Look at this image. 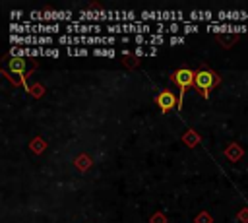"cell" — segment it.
<instances>
[{
    "mask_svg": "<svg viewBox=\"0 0 248 223\" xmlns=\"http://www.w3.org/2000/svg\"><path fill=\"white\" fill-rule=\"evenodd\" d=\"M238 219H240L242 223H248V209H242V211L238 213Z\"/></svg>",
    "mask_w": 248,
    "mask_h": 223,
    "instance_id": "obj_16",
    "label": "cell"
},
{
    "mask_svg": "<svg viewBox=\"0 0 248 223\" xmlns=\"http://www.w3.org/2000/svg\"><path fill=\"white\" fill-rule=\"evenodd\" d=\"M66 31H70V33H78V31L89 33V31H101V27L99 25H68Z\"/></svg>",
    "mask_w": 248,
    "mask_h": 223,
    "instance_id": "obj_6",
    "label": "cell"
},
{
    "mask_svg": "<svg viewBox=\"0 0 248 223\" xmlns=\"http://www.w3.org/2000/svg\"><path fill=\"white\" fill-rule=\"evenodd\" d=\"M170 80H172V81L178 85V89H180V93H178V101H180V107H182L184 91H186L188 87H192V85H194L196 72H194V70H190V68H178V70H174V72H172Z\"/></svg>",
    "mask_w": 248,
    "mask_h": 223,
    "instance_id": "obj_2",
    "label": "cell"
},
{
    "mask_svg": "<svg viewBox=\"0 0 248 223\" xmlns=\"http://www.w3.org/2000/svg\"><path fill=\"white\" fill-rule=\"evenodd\" d=\"M43 19L45 21H48V19H72V14L70 12H45Z\"/></svg>",
    "mask_w": 248,
    "mask_h": 223,
    "instance_id": "obj_5",
    "label": "cell"
},
{
    "mask_svg": "<svg viewBox=\"0 0 248 223\" xmlns=\"http://www.w3.org/2000/svg\"><path fill=\"white\" fill-rule=\"evenodd\" d=\"M219 41L223 43V47H229L231 43H234V41H236V37H234V35H231V37H219Z\"/></svg>",
    "mask_w": 248,
    "mask_h": 223,
    "instance_id": "obj_14",
    "label": "cell"
},
{
    "mask_svg": "<svg viewBox=\"0 0 248 223\" xmlns=\"http://www.w3.org/2000/svg\"><path fill=\"white\" fill-rule=\"evenodd\" d=\"M93 54H97V56H114L116 52L112 48H95Z\"/></svg>",
    "mask_w": 248,
    "mask_h": 223,
    "instance_id": "obj_9",
    "label": "cell"
},
{
    "mask_svg": "<svg viewBox=\"0 0 248 223\" xmlns=\"http://www.w3.org/2000/svg\"><path fill=\"white\" fill-rule=\"evenodd\" d=\"M225 155H227L231 161H238V159L242 157V149H240V145H238V143H232V145H229V147H227Z\"/></svg>",
    "mask_w": 248,
    "mask_h": 223,
    "instance_id": "obj_7",
    "label": "cell"
},
{
    "mask_svg": "<svg viewBox=\"0 0 248 223\" xmlns=\"http://www.w3.org/2000/svg\"><path fill=\"white\" fill-rule=\"evenodd\" d=\"M219 83H221V78H219L213 70H209V68H200V70H196L194 87H196L198 91H202V95H203L205 99L209 97V89L215 87V85H219Z\"/></svg>",
    "mask_w": 248,
    "mask_h": 223,
    "instance_id": "obj_1",
    "label": "cell"
},
{
    "mask_svg": "<svg viewBox=\"0 0 248 223\" xmlns=\"http://www.w3.org/2000/svg\"><path fill=\"white\" fill-rule=\"evenodd\" d=\"M213 219H211V215L207 213V211H202V213H198L196 215V219H194V223H211Z\"/></svg>",
    "mask_w": 248,
    "mask_h": 223,
    "instance_id": "obj_8",
    "label": "cell"
},
{
    "mask_svg": "<svg viewBox=\"0 0 248 223\" xmlns=\"http://www.w3.org/2000/svg\"><path fill=\"white\" fill-rule=\"evenodd\" d=\"M170 43H184V39H182V37H172Z\"/></svg>",
    "mask_w": 248,
    "mask_h": 223,
    "instance_id": "obj_19",
    "label": "cell"
},
{
    "mask_svg": "<svg viewBox=\"0 0 248 223\" xmlns=\"http://www.w3.org/2000/svg\"><path fill=\"white\" fill-rule=\"evenodd\" d=\"M76 165H78L79 169H85V167L89 165V159H87L85 155H81V161H76Z\"/></svg>",
    "mask_w": 248,
    "mask_h": 223,
    "instance_id": "obj_15",
    "label": "cell"
},
{
    "mask_svg": "<svg viewBox=\"0 0 248 223\" xmlns=\"http://www.w3.org/2000/svg\"><path fill=\"white\" fill-rule=\"evenodd\" d=\"M43 147H45V142H43L41 138H35V142L31 143V149H33L35 153H41V151H43Z\"/></svg>",
    "mask_w": 248,
    "mask_h": 223,
    "instance_id": "obj_10",
    "label": "cell"
},
{
    "mask_svg": "<svg viewBox=\"0 0 248 223\" xmlns=\"http://www.w3.org/2000/svg\"><path fill=\"white\" fill-rule=\"evenodd\" d=\"M149 223H167V217L163 213H153L151 219H149Z\"/></svg>",
    "mask_w": 248,
    "mask_h": 223,
    "instance_id": "obj_12",
    "label": "cell"
},
{
    "mask_svg": "<svg viewBox=\"0 0 248 223\" xmlns=\"http://www.w3.org/2000/svg\"><path fill=\"white\" fill-rule=\"evenodd\" d=\"M68 54H79V56H87L89 50L87 48H68Z\"/></svg>",
    "mask_w": 248,
    "mask_h": 223,
    "instance_id": "obj_13",
    "label": "cell"
},
{
    "mask_svg": "<svg viewBox=\"0 0 248 223\" xmlns=\"http://www.w3.org/2000/svg\"><path fill=\"white\" fill-rule=\"evenodd\" d=\"M134 41H136V43H145V41H147V39H145V37H141V35H138V37H136V39H134Z\"/></svg>",
    "mask_w": 248,
    "mask_h": 223,
    "instance_id": "obj_18",
    "label": "cell"
},
{
    "mask_svg": "<svg viewBox=\"0 0 248 223\" xmlns=\"http://www.w3.org/2000/svg\"><path fill=\"white\" fill-rule=\"evenodd\" d=\"M155 103L161 109V112H169L172 109H180V101L174 95V91H170V89H161L157 93V97H155Z\"/></svg>",
    "mask_w": 248,
    "mask_h": 223,
    "instance_id": "obj_3",
    "label": "cell"
},
{
    "mask_svg": "<svg viewBox=\"0 0 248 223\" xmlns=\"http://www.w3.org/2000/svg\"><path fill=\"white\" fill-rule=\"evenodd\" d=\"M184 142H186L188 145H196V143H198V136H196L194 132H188V134H184Z\"/></svg>",
    "mask_w": 248,
    "mask_h": 223,
    "instance_id": "obj_11",
    "label": "cell"
},
{
    "mask_svg": "<svg viewBox=\"0 0 248 223\" xmlns=\"http://www.w3.org/2000/svg\"><path fill=\"white\" fill-rule=\"evenodd\" d=\"M194 31H198V25H186L184 27V33H194Z\"/></svg>",
    "mask_w": 248,
    "mask_h": 223,
    "instance_id": "obj_17",
    "label": "cell"
},
{
    "mask_svg": "<svg viewBox=\"0 0 248 223\" xmlns=\"http://www.w3.org/2000/svg\"><path fill=\"white\" fill-rule=\"evenodd\" d=\"M14 72V74H17V83H21V85H25V89L27 91H31V87L25 83V72L29 70V66H27V62L23 60V58H17V56H12L10 60H8V64H6V72Z\"/></svg>",
    "mask_w": 248,
    "mask_h": 223,
    "instance_id": "obj_4",
    "label": "cell"
}]
</instances>
